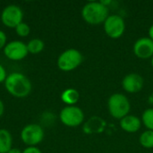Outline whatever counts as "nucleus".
I'll list each match as a JSON object with an SVG mask.
<instances>
[{
	"label": "nucleus",
	"instance_id": "27",
	"mask_svg": "<svg viewBox=\"0 0 153 153\" xmlns=\"http://www.w3.org/2000/svg\"><path fill=\"white\" fill-rule=\"evenodd\" d=\"M152 67H153V56L152 57Z\"/></svg>",
	"mask_w": 153,
	"mask_h": 153
},
{
	"label": "nucleus",
	"instance_id": "3",
	"mask_svg": "<svg viewBox=\"0 0 153 153\" xmlns=\"http://www.w3.org/2000/svg\"><path fill=\"white\" fill-rule=\"evenodd\" d=\"M108 108L114 118L121 120L128 115L131 105L126 96L122 93H114L108 99Z\"/></svg>",
	"mask_w": 153,
	"mask_h": 153
},
{
	"label": "nucleus",
	"instance_id": "18",
	"mask_svg": "<svg viewBox=\"0 0 153 153\" xmlns=\"http://www.w3.org/2000/svg\"><path fill=\"white\" fill-rule=\"evenodd\" d=\"M142 121L148 130L153 131V108H148L143 113Z\"/></svg>",
	"mask_w": 153,
	"mask_h": 153
},
{
	"label": "nucleus",
	"instance_id": "2",
	"mask_svg": "<svg viewBox=\"0 0 153 153\" xmlns=\"http://www.w3.org/2000/svg\"><path fill=\"white\" fill-rule=\"evenodd\" d=\"M82 16L87 23L98 25L108 17V8L100 2H89L82 7Z\"/></svg>",
	"mask_w": 153,
	"mask_h": 153
},
{
	"label": "nucleus",
	"instance_id": "20",
	"mask_svg": "<svg viewBox=\"0 0 153 153\" xmlns=\"http://www.w3.org/2000/svg\"><path fill=\"white\" fill-rule=\"evenodd\" d=\"M6 41H7V37L5 33L3 30H0V49L5 47V45L7 44Z\"/></svg>",
	"mask_w": 153,
	"mask_h": 153
},
{
	"label": "nucleus",
	"instance_id": "17",
	"mask_svg": "<svg viewBox=\"0 0 153 153\" xmlns=\"http://www.w3.org/2000/svg\"><path fill=\"white\" fill-rule=\"evenodd\" d=\"M140 143L143 147L146 149L153 148V131L147 130L143 132L140 136Z\"/></svg>",
	"mask_w": 153,
	"mask_h": 153
},
{
	"label": "nucleus",
	"instance_id": "26",
	"mask_svg": "<svg viewBox=\"0 0 153 153\" xmlns=\"http://www.w3.org/2000/svg\"><path fill=\"white\" fill-rule=\"evenodd\" d=\"M149 102H150L151 104H152L153 105V92L152 93V95L149 97Z\"/></svg>",
	"mask_w": 153,
	"mask_h": 153
},
{
	"label": "nucleus",
	"instance_id": "7",
	"mask_svg": "<svg viewBox=\"0 0 153 153\" xmlns=\"http://www.w3.org/2000/svg\"><path fill=\"white\" fill-rule=\"evenodd\" d=\"M23 13L20 6L16 4H9L4 8L1 13V21L3 24L8 28H14L22 22Z\"/></svg>",
	"mask_w": 153,
	"mask_h": 153
},
{
	"label": "nucleus",
	"instance_id": "4",
	"mask_svg": "<svg viewBox=\"0 0 153 153\" xmlns=\"http://www.w3.org/2000/svg\"><path fill=\"white\" fill-rule=\"evenodd\" d=\"M82 62V55L75 48L64 51L57 58V66L64 72H70L77 68Z\"/></svg>",
	"mask_w": 153,
	"mask_h": 153
},
{
	"label": "nucleus",
	"instance_id": "24",
	"mask_svg": "<svg viewBox=\"0 0 153 153\" xmlns=\"http://www.w3.org/2000/svg\"><path fill=\"white\" fill-rule=\"evenodd\" d=\"M7 153H22V152H21V151H20L19 149H17V148H12Z\"/></svg>",
	"mask_w": 153,
	"mask_h": 153
},
{
	"label": "nucleus",
	"instance_id": "14",
	"mask_svg": "<svg viewBox=\"0 0 153 153\" xmlns=\"http://www.w3.org/2000/svg\"><path fill=\"white\" fill-rule=\"evenodd\" d=\"M13 138L9 131L0 129V153H7L12 149Z\"/></svg>",
	"mask_w": 153,
	"mask_h": 153
},
{
	"label": "nucleus",
	"instance_id": "15",
	"mask_svg": "<svg viewBox=\"0 0 153 153\" xmlns=\"http://www.w3.org/2000/svg\"><path fill=\"white\" fill-rule=\"evenodd\" d=\"M80 99V94L75 89H66L61 94V100L67 106H74Z\"/></svg>",
	"mask_w": 153,
	"mask_h": 153
},
{
	"label": "nucleus",
	"instance_id": "6",
	"mask_svg": "<svg viewBox=\"0 0 153 153\" xmlns=\"http://www.w3.org/2000/svg\"><path fill=\"white\" fill-rule=\"evenodd\" d=\"M61 122L69 127H76L84 120V114L82 110L76 106L65 107L59 115Z\"/></svg>",
	"mask_w": 153,
	"mask_h": 153
},
{
	"label": "nucleus",
	"instance_id": "25",
	"mask_svg": "<svg viewBox=\"0 0 153 153\" xmlns=\"http://www.w3.org/2000/svg\"><path fill=\"white\" fill-rule=\"evenodd\" d=\"M149 36H150V39L153 41V25H152L149 29Z\"/></svg>",
	"mask_w": 153,
	"mask_h": 153
},
{
	"label": "nucleus",
	"instance_id": "13",
	"mask_svg": "<svg viewBox=\"0 0 153 153\" xmlns=\"http://www.w3.org/2000/svg\"><path fill=\"white\" fill-rule=\"evenodd\" d=\"M142 122L134 115H127L120 120L121 128L127 133H136L141 127Z\"/></svg>",
	"mask_w": 153,
	"mask_h": 153
},
{
	"label": "nucleus",
	"instance_id": "19",
	"mask_svg": "<svg viewBox=\"0 0 153 153\" xmlns=\"http://www.w3.org/2000/svg\"><path fill=\"white\" fill-rule=\"evenodd\" d=\"M30 26L25 22H21L19 25L15 27V32L20 37H26L30 34Z\"/></svg>",
	"mask_w": 153,
	"mask_h": 153
},
{
	"label": "nucleus",
	"instance_id": "12",
	"mask_svg": "<svg viewBox=\"0 0 153 153\" xmlns=\"http://www.w3.org/2000/svg\"><path fill=\"white\" fill-rule=\"evenodd\" d=\"M106 121L100 117H91L83 126V132L87 134H100L106 127Z\"/></svg>",
	"mask_w": 153,
	"mask_h": 153
},
{
	"label": "nucleus",
	"instance_id": "23",
	"mask_svg": "<svg viewBox=\"0 0 153 153\" xmlns=\"http://www.w3.org/2000/svg\"><path fill=\"white\" fill-rule=\"evenodd\" d=\"M4 106L3 101L0 100V117H1L2 115L4 114Z\"/></svg>",
	"mask_w": 153,
	"mask_h": 153
},
{
	"label": "nucleus",
	"instance_id": "1",
	"mask_svg": "<svg viewBox=\"0 0 153 153\" xmlns=\"http://www.w3.org/2000/svg\"><path fill=\"white\" fill-rule=\"evenodd\" d=\"M4 87L9 94L16 98H25L31 91L30 79L21 73H13L7 75Z\"/></svg>",
	"mask_w": 153,
	"mask_h": 153
},
{
	"label": "nucleus",
	"instance_id": "5",
	"mask_svg": "<svg viewBox=\"0 0 153 153\" xmlns=\"http://www.w3.org/2000/svg\"><path fill=\"white\" fill-rule=\"evenodd\" d=\"M44 138V131L38 124H29L21 132V139L28 147L37 146Z\"/></svg>",
	"mask_w": 153,
	"mask_h": 153
},
{
	"label": "nucleus",
	"instance_id": "10",
	"mask_svg": "<svg viewBox=\"0 0 153 153\" xmlns=\"http://www.w3.org/2000/svg\"><path fill=\"white\" fill-rule=\"evenodd\" d=\"M134 55L141 59H148L153 56V41L150 38H141L134 45Z\"/></svg>",
	"mask_w": 153,
	"mask_h": 153
},
{
	"label": "nucleus",
	"instance_id": "11",
	"mask_svg": "<svg viewBox=\"0 0 153 153\" xmlns=\"http://www.w3.org/2000/svg\"><path fill=\"white\" fill-rule=\"evenodd\" d=\"M143 78L138 74H129L122 81L123 89L129 93H136L143 87Z\"/></svg>",
	"mask_w": 153,
	"mask_h": 153
},
{
	"label": "nucleus",
	"instance_id": "21",
	"mask_svg": "<svg viewBox=\"0 0 153 153\" xmlns=\"http://www.w3.org/2000/svg\"><path fill=\"white\" fill-rule=\"evenodd\" d=\"M22 153H42L41 151L36 147V146H31V147H27L26 149L23 150Z\"/></svg>",
	"mask_w": 153,
	"mask_h": 153
},
{
	"label": "nucleus",
	"instance_id": "22",
	"mask_svg": "<svg viewBox=\"0 0 153 153\" xmlns=\"http://www.w3.org/2000/svg\"><path fill=\"white\" fill-rule=\"evenodd\" d=\"M6 77H7L6 71H5L4 67L2 65H0V83L3 82H4L5 79H6Z\"/></svg>",
	"mask_w": 153,
	"mask_h": 153
},
{
	"label": "nucleus",
	"instance_id": "8",
	"mask_svg": "<svg viewBox=\"0 0 153 153\" xmlns=\"http://www.w3.org/2000/svg\"><path fill=\"white\" fill-rule=\"evenodd\" d=\"M104 30L106 34L111 39L120 38L126 30V23L124 19L117 15L112 14L108 15L104 22Z\"/></svg>",
	"mask_w": 153,
	"mask_h": 153
},
{
	"label": "nucleus",
	"instance_id": "16",
	"mask_svg": "<svg viewBox=\"0 0 153 153\" xmlns=\"http://www.w3.org/2000/svg\"><path fill=\"white\" fill-rule=\"evenodd\" d=\"M28 52L31 54H39L44 49V42L39 39H32L27 44Z\"/></svg>",
	"mask_w": 153,
	"mask_h": 153
},
{
	"label": "nucleus",
	"instance_id": "9",
	"mask_svg": "<svg viewBox=\"0 0 153 153\" xmlns=\"http://www.w3.org/2000/svg\"><path fill=\"white\" fill-rule=\"evenodd\" d=\"M27 44L20 40H13L4 48V56L13 61H20L24 59L28 55Z\"/></svg>",
	"mask_w": 153,
	"mask_h": 153
}]
</instances>
